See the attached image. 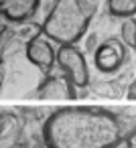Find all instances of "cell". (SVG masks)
<instances>
[{
  "mask_svg": "<svg viewBox=\"0 0 136 148\" xmlns=\"http://www.w3.org/2000/svg\"><path fill=\"white\" fill-rule=\"evenodd\" d=\"M43 138L47 148H116L122 126L100 108H61L47 118Z\"/></svg>",
  "mask_w": 136,
  "mask_h": 148,
  "instance_id": "obj_1",
  "label": "cell"
},
{
  "mask_svg": "<svg viewBox=\"0 0 136 148\" xmlns=\"http://www.w3.org/2000/svg\"><path fill=\"white\" fill-rule=\"evenodd\" d=\"M93 6L87 0H55L49 16L43 23L41 33L61 45H75L89 27Z\"/></svg>",
  "mask_w": 136,
  "mask_h": 148,
  "instance_id": "obj_2",
  "label": "cell"
},
{
  "mask_svg": "<svg viewBox=\"0 0 136 148\" xmlns=\"http://www.w3.org/2000/svg\"><path fill=\"white\" fill-rule=\"evenodd\" d=\"M55 63L59 65L61 75H65L75 89L85 87L89 83V69L85 57L75 45H61L55 53Z\"/></svg>",
  "mask_w": 136,
  "mask_h": 148,
  "instance_id": "obj_3",
  "label": "cell"
},
{
  "mask_svg": "<svg viewBox=\"0 0 136 148\" xmlns=\"http://www.w3.org/2000/svg\"><path fill=\"white\" fill-rule=\"evenodd\" d=\"M55 53L57 51L53 43L41 31L27 41V59L41 71H51V67L55 65Z\"/></svg>",
  "mask_w": 136,
  "mask_h": 148,
  "instance_id": "obj_4",
  "label": "cell"
},
{
  "mask_svg": "<svg viewBox=\"0 0 136 148\" xmlns=\"http://www.w3.org/2000/svg\"><path fill=\"white\" fill-rule=\"evenodd\" d=\"M126 61V45L118 39H108L95 51V67L100 71H116Z\"/></svg>",
  "mask_w": 136,
  "mask_h": 148,
  "instance_id": "obj_5",
  "label": "cell"
},
{
  "mask_svg": "<svg viewBox=\"0 0 136 148\" xmlns=\"http://www.w3.org/2000/svg\"><path fill=\"white\" fill-rule=\"evenodd\" d=\"M39 97H49V99H57V97H75V87L67 81L65 75H49L37 91Z\"/></svg>",
  "mask_w": 136,
  "mask_h": 148,
  "instance_id": "obj_6",
  "label": "cell"
},
{
  "mask_svg": "<svg viewBox=\"0 0 136 148\" xmlns=\"http://www.w3.org/2000/svg\"><path fill=\"white\" fill-rule=\"evenodd\" d=\"M39 0H2L0 2V14H4L8 21L21 23L35 14Z\"/></svg>",
  "mask_w": 136,
  "mask_h": 148,
  "instance_id": "obj_7",
  "label": "cell"
},
{
  "mask_svg": "<svg viewBox=\"0 0 136 148\" xmlns=\"http://www.w3.org/2000/svg\"><path fill=\"white\" fill-rule=\"evenodd\" d=\"M108 12L118 18H128L136 14V0H108Z\"/></svg>",
  "mask_w": 136,
  "mask_h": 148,
  "instance_id": "obj_8",
  "label": "cell"
},
{
  "mask_svg": "<svg viewBox=\"0 0 136 148\" xmlns=\"http://www.w3.org/2000/svg\"><path fill=\"white\" fill-rule=\"evenodd\" d=\"M120 37H122V43H124L126 47L136 49V18H134V16L122 18V25H120Z\"/></svg>",
  "mask_w": 136,
  "mask_h": 148,
  "instance_id": "obj_9",
  "label": "cell"
},
{
  "mask_svg": "<svg viewBox=\"0 0 136 148\" xmlns=\"http://www.w3.org/2000/svg\"><path fill=\"white\" fill-rule=\"evenodd\" d=\"M8 114H0V136L4 134V130H6V124H8Z\"/></svg>",
  "mask_w": 136,
  "mask_h": 148,
  "instance_id": "obj_10",
  "label": "cell"
},
{
  "mask_svg": "<svg viewBox=\"0 0 136 148\" xmlns=\"http://www.w3.org/2000/svg\"><path fill=\"white\" fill-rule=\"evenodd\" d=\"M4 51H6V41H4V35L0 37V67H2V61H4Z\"/></svg>",
  "mask_w": 136,
  "mask_h": 148,
  "instance_id": "obj_11",
  "label": "cell"
},
{
  "mask_svg": "<svg viewBox=\"0 0 136 148\" xmlns=\"http://www.w3.org/2000/svg\"><path fill=\"white\" fill-rule=\"evenodd\" d=\"M2 81H4V69L0 67V87H2Z\"/></svg>",
  "mask_w": 136,
  "mask_h": 148,
  "instance_id": "obj_12",
  "label": "cell"
},
{
  "mask_svg": "<svg viewBox=\"0 0 136 148\" xmlns=\"http://www.w3.org/2000/svg\"><path fill=\"white\" fill-rule=\"evenodd\" d=\"M4 35V29H2V25H0V37H2Z\"/></svg>",
  "mask_w": 136,
  "mask_h": 148,
  "instance_id": "obj_13",
  "label": "cell"
}]
</instances>
